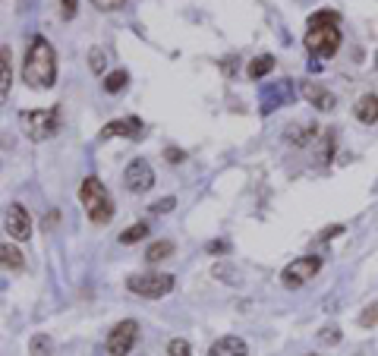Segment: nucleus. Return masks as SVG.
<instances>
[{"label": "nucleus", "instance_id": "nucleus-1", "mask_svg": "<svg viewBox=\"0 0 378 356\" xmlns=\"http://www.w3.org/2000/svg\"><path fill=\"white\" fill-rule=\"evenodd\" d=\"M23 79L29 89H51L57 79V54L48 45V38L35 35L29 41L25 51V63H23Z\"/></svg>", "mask_w": 378, "mask_h": 356}, {"label": "nucleus", "instance_id": "nucleus-2", "mask_svg": "<svg viewBox=\"0 0 378 356\" xmlns=\"http://www.w3.org/2000/svg\"><path fill=\"white\" fill-rule=\"evenodd\" d=\"M303 45L309 54L334 57L337 48H341V13H334V10H319L315 16H309V32H306Z\"/></svg>", "mask_w": 378, "mask_h": 356}, {"label": "nucleus", "instance_id": "nucleus-3", "mask_svg": "<svg viewBox=\"0 0 378 356\" xmlns=\"http://www.w3.org/2000/svg\"><path fill=\"white\" fill-rule=\"evenodd\" d=\"M79 202L92 224H107L114 218V202L98 177H85L79 186Z\"/></svg>", "mask_w": 378, "mask_h": 356}, {"label": "nucleus", "instance_id": "nucleus-4", "mask_svg": "<svg viewBox=\"0 0 378 356\" xmlns=\"http://www.w3.org/2000/svg\"><path fill=\"white\" fill-rule=\"evenodd\" d=\"M19 129L29 136L32 142H45L60 129V107H38V111L19 114Z\"/></svg>", "mask_w": 378, "mask_h": 356}, {"label": "nucleus", "instance_id": "nucleus-5", "mask_svg": "<svg viewBox=\"0 0 378 356\" xmlns=\"http://www.w3.org/2000/svg\"><path fill=\"white\" fill-rule=\"evenodd\" d=\"M126 290L136 297L161 300L174 290V275H161V271H149V275H133L126 278Z\"/></svg>", "mask_w": 378, "mask_h": 356}, {"label": "nucleus", "instance_id": "nucleus-6", "mask_svg": "<svg viewBox=\"0 0 378 356\" xmlns=\"http://www.w3.org/2000/svg\"><path fill=\"white\" fill-rule=\"evenodd\" d=\"M319 271H322V259H319V255H300V259H293L281 271V284H284V287H303V284H309Z\"/></svg>", "mask_w": 378, "mask_h": 356}, {"label": "nucleus", "instance_id": "nucleus-7", "mask_svg": "<svg viewBox=\"0 0 378 356\" xmlns=\"http://www.w3.org/2000/svg\"><path fill=\"white\" fill-rule=\"evenodd\" d=\"M139 341V322L123 319L114 325V331L107 334V353L111 356H129L133 344Z\"/></svg>", "mask_w": 378, "mask_h": 356}, {"label": "nucleus", "instance_id": "nucleus-8", "mask_svg": "<svg viewBox=\"0 0 378 356\" xmlns=\"http://www.w3.org/2000/svg\"><path fill=\"white\" fill-rule=\"evenodd\" d=\"M123 183L129 193H149L151 186H155V171H151V164L145 161V158H136V161L126 164L123 171Z\"/></svg>", "mask_w": 378, "mask_h": 356}, {"label": "nucleus", "instance_id": "nucleus-9", "mask_svg": "<svg viewBox=\"0 0 378 356\" xmlns=\"http://www.w3.org/2000/svg\"><path fill=\"white\" fill-rule=\"evenodd\" d=\"M3 227H7V233L13 240H29L32 237V218H29V211H25L19 202H13V205L7 208V215H3Z\"/></svg>", "mask_w": 378, "mask_h": 356}, {"label": "nucleus", "instance_id": "nucleus-10", "mask_svg": "<svg viewBox=\"0 0 378 356\" xmlns=\"http://www.w3.org/2000/svg\"><path fill=\"white\" fill-rule=\"evenodd\" d=\"M111 136H120V139H142V136H145V123H142L139 117L111 120V123H104L101 139H111Z\"/></svg>", "mask_w": 378, "mask_h": 356}, {"label": "nucleus", "instance_id": "nucleus-11", "mask_svg": "<svg viewBox=\"0 0 378 356\" xmlns=\"http://www.w3.org/2000/svg\"><path fill=\"white\" fill-rule=\"evenodd\" d=\"M303 98L315 107V111H334V104H337V98L331 95L328 89H322L319 82H303Z\"/></svg>", "mask_w": 378, "mask_h": 356}, {"label": "nucleus", "instance_id": "nucleus-12", "mask_svg": "<svg viewBox=\"0 0 378 356\" xmlns=\"http://www.w3.org/2000/svg\"><path fill=\"white\" fill-rule=\"evenodd\" d=\"M246 353H249L246 341L233 337V334H227V337H221V341H215L208 347V356H246Z\"/></svg>", "mask_w": 378, "mask_h": 356}, {"label": "nucleus", "instance_id": "nucleus-13", "mask_svg": "<svg viewBox=\"0 0 378 356\" xmlns=\"http://www.w3.org/2000/svg\"><path fill=\"white\" fill-rule=\"evenodd\" d=\"M353 117L359 120V123H366V127H372V123H375L378 120V95H363L359 98V101L353 104Z\"/></svg>", "mask_w": 378, "mask_h": 356}, {"label": "nucleus", "instance_id": "nucleus-14", "mask_svg": "<svg viewBox=\"0 0 378 356\" xmlns=\"http://www.w3.org/2000/svg\"><path fill=\"white\" fill-rule=\"evenodd\" d=\"M319 136V127L315 123H297V127H287V142L290 145H306L309 139Z\"/></svg>", "mask_w": 378, "mask_h": 356}, {"label": "nucleus", "instance_id": "nucleus-15", "mask_svg": "<svg viewBox=\"0 0 378 356\" xmlns=\"http://www.w3.org/2000/svg\"><path fill=\"white\" fill-rule=\"evenodd\" d=\"M10 82H13V73H10V48H0V101L10 98Z\"/></svg>", "mask_w": 378, "mask_h": 356}, {"label": "nucleus", "instance_id": "nucleus-16", "mask_svg": "<svg viewBox=\"0 0 378 356\" xmlns=\"http://www.w3.org/2000/svg\"><path fill=\"white\" fill-rule=\"evenodd\" d=\"M271 70H275V57H271V54H259V57L249 63L246 73H249V79H265Z\"/></svg>", "mask_w": 378, "mask_h": 356}, {"label": "nucleus", "instance_id": "nucleus-17", "mask_svg": "<svg viewBox=\"0 0 378 356\" xmlns=\"http://www.w3.org/2000/svg\"><path fill=\"white\" fill-rule=\"evenodd\" d=\"M0 255H3V268H7V271H23V268H25L23 253H19V249H16L13 243H3Z\"/></svg>", "mask_w": 378, "mask_h": 356}, {"label": "nucleus", "instance_id": "nucleus-18", "mask_svg": "<svg viewBox=\"0 0 378 356\" xmlns=\"http://www.w3.org/2000/svg\"><path fill=\"white\" fill-rule=\"evenodd\" d=\"M126 85H129V73L126 70H114V73L104 76V92H111V95H120Z\"/></svg>", "mask_w": 378, "mask_h": 356}, {"label": "nucleus", "instance_id": "nucleus-19", "mask_svg": "<svg viewBox=\"0 0 378 356\" xmlns=\"http://www.w3.org/2000/svg\"><path fill=\"white\" fill-rule=\"evenodd\" d=\"M171 253H174V243H171V240H155V243L145 249V262H151V265H155V262H164Z\"/></svg>", "mask_w": 378, "mask_h": 356}, {"label": "nucleus", "instance_id": "nucleus-20", "mask_svg": "<svg viewBox=\"0 0 378 356\" xmlns=\"http://www.w3.org/2000/svg\"><path fill=\"white\" fill-rule=\"evenodd\" d=\"M29 353L32 356H54V341L48 334H35L29 344Z\"/></svg>", "mask_w": 378, "mask_h": 356}, {"label": "nucleus", "instance_id": "nucleus-21", "mask_svg": "<svg viewBox=\"0 0 378 356\" xmlns=\"http://www.w3.org/2000/svg\"><path fill=\"white\" fill-rule=\"evenodd\" d=\"M149 237V227L145 224H133V227H126L123 233H120V243L129 246V243H139V240Z\"/></svg>", "mask_w": 378, "mask_h": 356}, {"label": "nucleus", "instance_id": "nucleus-22", "mask_svg": "<svg viewBox=\"0 0 378 356\" xmlns=\"http://www.w3.org/2000/svg\"><path fill=\"white\" fill-rule=\"evenodd\" d=\"M167 353H171V356H193V350H189V341H183V337H174V341L167 344Z\"/></svg>", "mask_w": 378, "mask_h": 356}, {"label": "nucleus", "instance_id": "nucleus-23", "mask_svg": "<svg viewBox=\"0 0 378 356\" xmlns=\"http://www.w3.org/2000/svg\"><path fill=\"white\" fill-rule=\"evenodd\" d=\"M359 325H363V328H375L378 325V303H372L369 309L359 312Z\"/></svg>", "mask_w": 378, "mask_h": 356}, {"label": "nucleus", "instance_id": "nucleus-24", "mask_svg": "<svg viewBox=\"0 0 378 356\" xmlns=\"http://www.w3.org/2000/svg\"><path fill=\"white\" fill-rule=\"evenodd\" d=\"M319 341L331 347V344H337V341H341V331H337V328H334V325H328V328H322V331H319Z\"/></svg>", "mask_w": 378, "mask_h": 356}, {"label": "nucleus", "instance_id": "nucleus-25", "mask_svg": "<svg viewBox=\"0 0 378 356\" xmlns=\"http://www.w3.org/2000/svg\"><path fill=\"white\" fill-rule=\"evenodd\" d=\"M79 13V0H60V16L63 19H76Z\"/></svg>", "mask_w": 378, "mask_h": 356}, {"label": "nucleus", "instance_id": "nucleus-26", "mask_svg": "<svg viewBox=\"0 0 378 356\" xmlns=\"http://www.w3.org/2000/svg\"><path fill=\"white\" fill-rule=\"evenodd\" d=\"M174 205H177V199L167 196V199H158L155 205H151V211H155V215H167V211H174Z\"/></svg>", "mask_w": 378, "mask_h": 356}, {"label": "nucleus", "instance_id": "nucleus-27", "mask_svg": "<svg viewBox=\"0 0 378 356\" xmlns=\"http://www.w3.org/2000/svg\"><path fill=\"white\" fill-rule=\"evenodd\" d=\"M95 3V10H101V13H111V10H120L126 3V0H92Z\"/></svg>", "mask_w": 378, "mask_h": 356}, {"label": "nucleus", "instance_id": "nucleus-28", "mask_svg": "<svg viewBox=\"0 0 378 356\" xmlns=\"http://www.w3.org/2000/svg\"><path fill=\"white\" fill-rule=\"evenodd\" d=\"M344 233V224H331V227H325L322 230V237H319V243H328V240H334V237H341Z\"/></svg>", "mask_w": 378, "mask_h": 356}, {"label": "nucleus", "instance_id": "nucleus-29", "mask_svg": "<svg viewBox=\"0 0 378 356\" xmlns=\"http://www.w3.org/2000/svg\"><path fill=\"white\" fill-rule=\"evenodd\" d=\"M334 155V133H325V145H322V164H328Z\"/></svg>", "mask_w": 378, "mask_h": 356}, {"label": "nucleus", "instance_id": "nucleus-30", "mask_svg": "<svg viewBox=\"0 0 378 356\" xmlns=\"http://www.w3.org/2000/svg\"><path fill=\"white\" fill-rule=\"evenodd\" d=\"M92 70H95L98 76L104 73V51H98V48H95V51H92Z\"/></svg>", "mask_w": 378, "mask_h": 356}, {"label": "nucleus", "instance_id": "nucleus-31", "mask_svg": "<svg viewBox=\"0 0 378 356\" xmlns=\"http://www.w3.org/2000/svg\"><path fill=\"white\" fill-rule=\"evenodd\" d=\"M167 158H171L174 164H180V161H183V151H180V149H167Z\"/></svg>", "mask_w": 378, "mask_h": 356}, {"label": "nucleus", "instance_id": "nucleus-32", "mask_svg": "<svg viewBox=\"0 0 378 356\" xmlns=\"http://www.w3.org/2000/svg\"><path fill=\"white\" fill-rule=\"evenodd\" d=\"M224 249H227L224 243H208V253H224Z\"/></svg>", "mask_w": 378, "mask_h": 356}, {"label": "nucleus", "instance_id": "nucleus-33", "mask_svg": "<svg viewBox=\"0 0 378 356\" xmlns=\"http://www.w3.org/2000/svg\"><path fill=\"white\" fill-rule=\"evenodd\" d=\"M375 67H378V54H375Z\"/></svg>", "mask_w": 378, "mask_h": 356}]
</instances>
